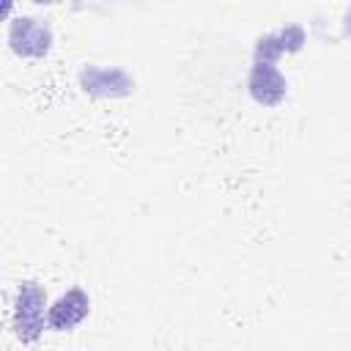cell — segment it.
Instances as JSON below:
<instances>
[{
    "mask_svg": "<svg viewBox=\"0 0 351 351\" xmlns=\"http://www.w3.org/2000/svg\"><path fill=\"white\" fill-rule=\"evenodd\" d=\"M47 307V291L36 280H22L16 291V304H14V332L22 343H36L44 332V321L49 313Z\"/></svg>",
    "mask_w": 351,
    "mask_h": 351,
    "instance_id": "1",
    "label": "cell"
},
{
    "mask_svg": "<svg viewBox=\"0 0 351 351\" xmlns=\"http://www.w3.org/2000/svg\"><path fill=\"white\" fill-rule=\"evenodd\" d=\"M8 47L19 58H44L52 49V30L47 22L36 16H16L8 22Z\"/></svg>",
    "mask_w": 351,
    "mask_h": 351,
    "instance_id": "2",
    "label": "cell"
},
{
    "mask_svg": "<svg viewBox=\"0 0 351 351\" xmlns=\"http://www.w3.org/2000/svg\"><path fill=\"white\" fill-rule=\"evenodd\" d=\"M247 90L261 107H277L288 93V80L274 63L255 60L247 77Z\"/></svg>",
    "mask_w": 351,
    "mask_h": 351,
    "instance_id": "3",
    "label": "cell"
},
{
    "mask_svg": "<svg viewBox=\"0 0 351 351\" xmlns=\"http://www.w3.org/2000/svg\"><path fill=\"white\" fill-rule=\"evenodd\" d=\"M80 85L90 96H129L134 90V80L123 69L107 66H85L80 71Z\"/></svg>",
    "mask_w": 351,
    "mask_h": 351,
    "instance_id": "4",
    "label": "cell"
},
{
    "mask_svg": "<svg viewBox=\"0 0 351 351\" xmlns=\"http://www.w3.org/2000/svg\"><path fill=\"white\" fill-rule=\"evenodd\" d=\"M47 313H49L47 315V326L52 332H66V329H74L90 313V299H88V293L82 288H71L63 296H58Z\"/></svg>",
    "mask_w": 351,
    "mask_h": 351,
    "instance_id": "5",
    "label": "cell"
},
{
    "mask_svg": "<svg viewBox=\"0 0 351 351\" xmlns=\"http://www.w3.org/2000/svg\"><path fill=\"white\" fill-rule=\"evenodd\" d=\"M304 27L302 25H285L280 27L277 33H269V36H261L255 41V60H266V63H274L280 55H291V52H299L304 47Z\"/></svg>",
    "mask_w": 351,
    "mask_h": 351,
    "instance_id": "6",
    "label": "cell"
},
{
    "mask_svg": "<svg viewBox=\"0 0 351 351\" xmlns=\"http://www.w3.org/2000/svg\"><path fill=\"white\" fill-rule=\"evenodd\" d=\"M343 33L351 36V5H348V11H346V16H343Z\"/></svg>",
    "mask_w": 351,
    "mask_h": 351,
    "instance_id": "7",
    "label": "cell"
},
{
    "mask_svg": "<svg viewBox=\"0 0 351 351\" xmlns=\"http://www.w3.org/2000/svg\"><path fill=\"white\" fill-rule=\"evenodd\" d=\"M33 3H38V5H49V3H55V0H33Z\"/></svg>",
    "mask_w": 351,
    "mask_h": 351,
    "instance_id": "8",
    "label": "cell"
}]
</instances>
